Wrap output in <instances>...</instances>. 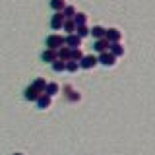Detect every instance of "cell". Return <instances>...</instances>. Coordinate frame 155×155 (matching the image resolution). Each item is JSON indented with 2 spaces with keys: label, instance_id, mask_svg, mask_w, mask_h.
I'll use <instances>...</instances> for the list:
<instances>
[{
  "label": "cell",
  "instance_id": "cell-10",
  "mask_svg": "<svg viewBox=\"0 0 155 155\" xmlns=\"http://www.w3.org/2000/svg\"><path fill=\"white\" fill-rule=\"evenodd\" d=\"M41 60L47 62V64L54 62V60H56V51H52V48H45V51L41 52Z\"/></svg>",
  "mask_w": 155,
  "mask_h": 155
},
{
  "label": "cell",
  "instance_id": "cell-13",
  "mask_svg": "<svg viewBox=\"0 0 155 155\" xmlns=\"http://www.w3.org/2000/svg\"><path fill=\"white\" fill-rule=\"evenodd\" d=\"M105 31H107V29L103 25H93L89 29V35L93 39H101V37H105Z\"/></svg>",
  "mask_w": 155,
  "mask_h": 155
},
{
  "label": "cell",
  "instance_id": "cell-14",
  "mask_svg": "<svg viewBox=\"0 0 155 155\" xmlns=\"http://www.w3.org/2000/svg\"><path fill=\"white\" fill-rule=\"evenodd\" d=\"M56 58L58 60H70V48H68L66 45L64 47H60V48H56Z\"/></svg>",
  "mask_w": 155,
  "mask_h": 155
},
{
  "label": "cell",
  "instance_id": "cell-17",
  "mask_svg": "<svg viewBox=\"0 0 155 155\" xmlns=\"http://www.w3.org/2000/svg\"><path fill=\"white\" fill-rule=\"evenodd\" d=\"M45 93H47V95H51V97L58 95V93H60V85L54 84V81H52V84H47V87H45Z\"/></svg>",
  "mask_w": 155,
  "mask_h": 155
},
{
  "label": "cell",
  "instance_id": "cell-1",
  "mask_svg": "<svg viewBox=\"0 0 155 155\" xmlns=\"http://www.w3.org/2000/svg\"><path fill=\"white\" fill-rule=\"evenodd\" d=\"M64 47V35H60V33H52V35L47 37V48H52V51H56V48Z\"/></svg>",
  "mask_w": 155,
  "mask_h": 155
},
{
  "label": "cell",
  "instance_id": "cell-18",
  "mask_svg": "<svg viewBox=\"0 0 155 155\" xmlns=\"http://www.w3.org/2000/svg\"><path fill=\"white\" fill-rule=\"evenodd\" d=\"M72 19H74L76 25H84V23H87V14H84V12H76Z\"/></svg>",
  "mask_w": 155,
  "mask_h": 155
},
{
  "label": "cell",
  "instance_id": "cell-11",
  "mask_svg": "<svg viewBox=\"0 0 155 155\" xmlns=\"http://www.w3.org/2000/svg\"><path fill=\"white\" fill-rule=\"evenodd\" d=\"M109 52H113L116 58H118V56H124V47H122V43H120V41L110 43V45H109Z\"/></svg>",
  "mask_w": 155,
  "mask_h": 155
},
{
  "label": "cell",
  "instance_id": "cell-25",
  "mask_svg": "<svg viewBox=\"0 0 155 155\" xmlns=\"http://www.w3.org/2000/svg\"><path fill=\"white\" fill-rule=\"evenodd\" d=\"M14 155H23V153H14Z\"/></svg>",
  "mask_w": 155,
  "mask_h": 155
},
{
  "label": "cell",
  "instance_id": "cell-20",
  "mask_svg": "<svg viewBox=\"0 0 155 155\" xmlns=\"http://www.w3.org/2000/svg\"><path fill=\"white\" fill-rule=\"evenodd\" d=\"M64 6H66V0H51V8L54 12H62Z\"/></svg>",
  "mask_w": 155,
  "mask_h": 155
},
{
  "label": "cell",
  "instance_id": "cell-7",
  "mask_svg": "<svg viewBox=\"0 0 155 155\" xmlns=\"http://www.w3.org/2000/svg\"><path fill=\"white\" fill-rule=\"evenodd\" d=\"M37 109H41V110H45V109H48V107L52 105V97L51 95H47V93H41L37 97Z\"/></svg>",
  "mask_w": 155,
  "mask_h": 155
},
{
  "label": "cell",
  "instance_id": "cell-4",
  "mask_svg": "<svg viewBox=\"0 0 155 155\" xmlns=\"http://www.w3.org/2000/svg\"><path fill=\"white\" fill-rule=\"evenodd\" d=\"M99 62H97V56L93 54H84L80 60V68H84V70H91V68H95Z\"/></svg>",
  "mask_w": 155,
  "mask_h": 155
},
{
  "label": "cell",
  "instance_id": "cell-19",
  "mask_svg": "<svg viewBox=\"0 0 155 155\" xmlns=\"http://www.w3.org/2000/svg\"><path fill=\"white\" fill-rule=\"evenodd\" d=\"M62 29L70 35V33H76V23L74 19H64V23H62Z\"/></svg>",
  "mask_w": 155,
  "mask_h": 155
},
{
  "label": "cell",
  "instance_id": "cell-21",
  "mask_svg": "<svg viewBox=\"0 0 155 155\" xmlns=\"http://www.w3.org/2000/svg\"><path fill=\"white\" fill-rule=\"evenodd\" d=\"M81 56H84V52H81V48H80V47H78V48H70V60L80 62V60H81Z\"/></svg>",
  "mask_w": 155,
  "mask_h": 155
},
{
  "label": "cell",
  "instance_id": "cell-6",
  "mask_svg": "<svg viewBox=\"0 0 155 155\" xmlns=\"http://www.w3.org/2000/svg\"><path fill=\"white\" fill-rule=\"evenodd\" d=\"M105 39L109 43H116V41L122 39V31L116 29V27H110V29H107V31H105Z\"/></svg>",
  "mask_w": 155,
  "mask_h": 155
},
{
  "label": "cell",
  "instance_id": "cell-12",
  "mask_svg": "<svg viewBox=\"0 0 155 155\" xmlns=\"http://www.w3.org/2000/svg\"><path fill=\"white\" fill-rule=\"evenodd\" d=\"M109 45L110 43L107 41L105 37H101V39H95V45H93V48L97 52H105V51H109Z\"/></svg>",
  "mask_w": 155,
  "mask_h": 155
},
{
  "label": "cell",
  "instance_id": "cell-8",
  "mask_svg": "<svg viewBox=\"0 0 155 155\" xmlns=\"http://www.w3.org/2000/svg\"><path fill=\"white\" fill-rule=\"evenodd\" d=\"M64 16H62V12H54V16L51 18V27L54 29V31H60L62 29V23H64Z\"/></svg>",
  "mask_w": 155,
  "mask_h": 155
},
{
  "label": "cell",
  "instance_id": "cell-16",
  "mask_svg": "<svg viewBox=\"0 0 155 155\" xmlns=\"http://www.w3.org/2000/svg\"><path fill=\"white\" fill-rule=\"evenodd\" d=\"M31 85L35 87V89L39 91V93H45V87H47V80H45V78H35Z\"/></svg>",
  "mask_w": 155,
  "mask_h": 155
},
{
  "label": "cell",
  "instance_id": "cell-24",
  "mask_svg": "<svg viewBox=\"0 0 155 155\" xmlns=\"http://www.w3.org/2000/svg\"><path fill=\"white\" fill-rule=\"evenodd\" d=\"M74 14H76V8H74V6H68V4H66L64 10H62V16H64L66 19H72V18H74Z\"/></svg>",
  "mask_w": 155,
  "mask_h": 155
},
{
  "label": "cell",
  "instance_id": "cell-15",
  "mask_svg": "<svg viewBox=\"0 0 155 155\" xmlns=\"http://www.w3.org/2000/svg\"><path fill=\"white\" fill-rule=\"evenodd\" d=\"M78 70H80V62H76V60H66V62H64V72L76 74Z\"/></svg>",
  "mask_w": 155,
  "mask_h": 155
},
{
  "label": "cell",
  "instance_id": "cell-23",
  "mask_svg": "<svg viewBox=\"0 0 155 155\" xmlns=\"http://www.w3.org/2000/svg\"><path fill=\"white\" fill-rule=\"evenodd\" d=\"M76 33L80 35L81 39L89 35V27H87V23H84V25H76Z\"/></svg>",
  "mask_w": 155,
  "mask_h": 155
},
{
  "label": "cell",
  "instance_id": "cell-5",
  "mask_svg": "<svg viewBox=\"0 0 155 155\" xmlns=\"http://www.w3.org/2000/svg\"><path fill=\"white\" fill-rule=\"evenodd\" d=\"M62 91H64V97L70 101V103H78V101L81 99V95L78 93V89H74L72 85H64V87H62Z\"/></svg>",
  "mask_w": 155,
  "mask_h": 155
},
{
  "label": "cell",
  "instance_id": "cell-3",
  "mask_svg": "<svg viewBox=\"0 0 155 155\" xmlns=\"http://www.w3.org/2000/svg\"><path fill=\"white\" fill-rule=\"evenodd\" d=\"M81 39L78 33H70V35H66L64 37V45L68 47V48H78V47H81Z\"/></svg>",
  "mask_w": 155,
  "mask_h": 155
},
{
  "label": "cell",
  "instance_id": "cell-2",
  "mask_svg": "<svg viewBox=\"0 0 155 155\" xmlns=\"http://www.w3.org/2000/svg\"><path fill=\"white\" fill-rule=\"evenodd\" d=\"M97 62L109 68V66H114V64H116V56L113 54V52L105 51V52H99V56H97Z\"/></svg>",
  "mask_w": 155,
  "mask_h": 155
},
{
  "label": "cell",
  "instance_id": "cell-9",
  "mask_svg": "<svg viewBox=\"0 0 155 155\" xmlns=\"http://www.w3.org/2000/svg\"><path fill=\"white\" fill-rule=\"evenodd\" d=\"M39 95H41V93H39V91H37V89H35L33 85L25 87V91H23V97H25V101H31V103H35Z\"/></svg>",
  "mask_w": 155,
  "mask_h": 155
},
{
  "label": "cell",
  "instance_id": "cell-22",
  "mask_svg": "<svg viewBox=\"0 0 155 155\" xmlns=\"http://www.w3.org/2000/svg\"><path fill=\"white\" fill-rule=\"evenodd\" d=\"M51 66H52V72H56V74H60V72H64V60H56L54 62H51Z\"/></svg>",
  "mask_w": 155,
  "mask_h": 155
}]
</instances>
